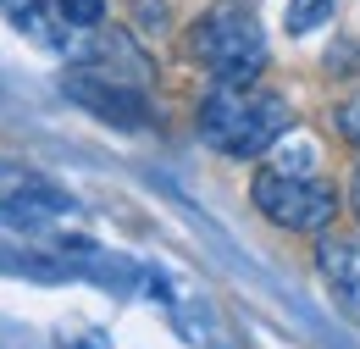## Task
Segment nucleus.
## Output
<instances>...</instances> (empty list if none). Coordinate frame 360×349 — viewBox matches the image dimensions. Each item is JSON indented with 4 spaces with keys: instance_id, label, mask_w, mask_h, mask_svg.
I'll return each mask as SVG.
<instances>
[{
    "instance_id": "obj_1",
    "label": "nucleus",
    "mask_w": 360,
    "mask_h": 349,
    "mask_svg": "<svg viewBox=\"0 0 360 349\" xmlns=\"http://www.w3.org/2000/svg\"><path fill=\"white\" fill-rule=\"evenodd\" d=\"M294 128V106L261 84H211L200 100V139L217 156H266Z\"/></svg>"
},
{
    "instance_id": "obj_2",
    "label": "nucleus",
    "mask_w": 360,
    "mask_h": 349,
    "mask_svg": "<svg viewBox=\"0 0 360 349\" xmlns=\"http://www.w3.org/2000/svg\"><path fill=\"white\" fill-rule=\"evenodd\" d=\"M188 50L194 61L217 78V84H255L266 72V34L255 23V11L244 0H222L211 6L194 34H188Z\"/></svg>"
},
{
    "instance_id": "obj_3",
    "label": "nucleus",
    "mask_w": 360,
    "mask_h": 349,
    "mask_svg": "<svg viewBox=\"0 0 360 349\" xmlns=\"http://www.w3.org/2000/svg\"><path fill=\"white\" fill-rule=\"evenodd\" d=\"M250 200L283 233H327L338 205H344L333 183H321L311 172H288V167H261L250 183Z\"/></svg>"
},
{
    "instance_id": "obj_4",
    "label": "nucleus",
    "mask_w": 360,
    "mask_h": 349,
    "mask_svg": "<svg viewBox=\"0 0 360 349\" xmlns=\"http://www.w3.org/2000/svg\"><path fill=\"white\" fill-rule=\"evenodd\" d=\"M61 89H67L84 111H94L100 122H117V128H144V122H150V94L139 84L100 78V72H89V67L72 61V72H61Z\"/></svg>"
},
{
    "instance_id": "obj_5",
    "label": "nucleus",
    "mask_w": 360,
    "mask_h": 349,
    "mask_svg": "<svg viewBox=\"0 0 360 349\" xmlns=\"http://www.w3.org/2000/svg\"><path fill=\"white\" fill-rule=\"evenodd\" d=\"M316 272L333 294V305L349 322H360V239H338V233H316Z\"/></svg>"
},
{
    "instance_id": "obj_6",
    "label": "nucleus",
    "mask_w": 360,
    "mask_h": 349,
    "mask_svg": "<svg viewBox=\"0 0 360 349\" xmlns=\"http://www.w3.org/2000/svg\"><path fill=\"white\" fill-rule=\"evenodd\" d=\"M333 6H338V0H288L283 28H288V34H311V28H321V23L333 17Z\"/></svg>"
},
{
    "instance_id": "obj_7",
    "label": "nucleus",
    "mask_w": 360,
    "mask_h": 349,
    "mask_svg": "<svg viewBox=\"0 0 360 349\" xmlns=\"http://www.w3.org/2000/svg\"><path fill=\"white\" fill-rule=\"evenodd\" d=\"M61 6V17L78 28V34H94V28H105V0H56Z\"/></svg>"
},
{
    "instance_id": "obj_8",
    "label": "nucleus",
    "mask_w": 360,
    "mask_h": 349,
    "mask_svg": "<svg viewBox=\"0 0 360 349\" xmlns=\"http://www.w3.org/2000/svg\"><path fill=\"white\" fill-rule=\"evenodd\" d=\"M167 0H134V28L139 34H167Z\"/></svg>"
},
{
    "instance_id": "obj_9",
    "label": "nucleus",
    "mask_w": 360,
    "mask_h": 349,
    "mask_svg": "<svg viewBox=\"0 0 360 349\" xmlns=\"http://www.w3.org/2000/svg\"><path fill=\"white\" fill-rule=\"evenodd\" d=\"M333 128H338L344 144H360V100H349V106H338V111H333Z\"/></svg>"
},
{
    "instance_id": "obj_10",
    "label": "nucleus",
    "mask_w": 360,
    "mask_h": 349,
    "mask_svg": "<svg viewBox=\"0 0 360 349\" xmlns=\"http://www.w3.org/2000/svg\"><path fill=\"white\" fill-rule=\"evenodd\" d=\"M34 6H39V0H0V11H6V17H11V23H17V17H28V11H34Z\"/></svg>"
},
{
    "instance_id": "obj_11",
    "label": "nucleus",
    "mask_w": 360,
    "mask_h": 349,
    "mask_svg": "<svg viewBox=\"0 0 360 349\" xmlns=\"http://www.w3.org/2000/svg\"><path fill=\"white\" fill-rule=\"evenodd\" d=\"M349 211H355V222H360V167H355V177H349Z\"/></svg>"
}]
</instances>
